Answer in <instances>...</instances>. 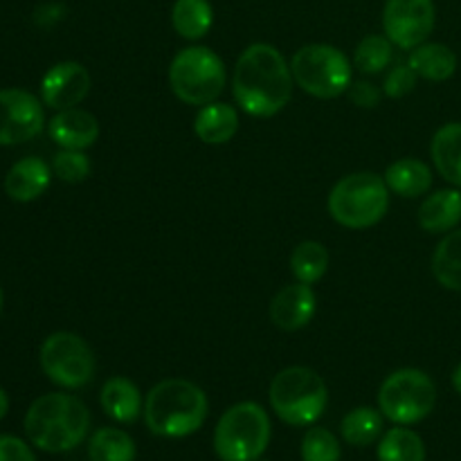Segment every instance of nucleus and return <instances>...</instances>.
I'll list each match as a JSON object with an SVG mask.
<instances>
[{
    "label": "nucleus",
    "mask_w": 461,
    "mask_h": 461,
    "mask_svg": "<svg viewBox=\"0 0 461 461\" xmlns=\"http://www.w3.org/2000/svg\"><path fill=\"white\" fill-rule=\"evenodd\" d=\"M0 461H36L30 446L12 435H0Z\"/></svg>",
    "instance_id": "473e14b6"
},
{
    "label": "nucleus",
    "mask_w": 461,
    "mask_h": 461,
    "mask_svg": "<svg viewBox=\"0 0 461 461\" xmlns=\"http://www.w3.org/2000/svg\"><path fill=\"white\" fill-rule=\"evenodd\" d=\"M214 9L210 0H176L171 9V25L183 39L198 41L212 30Z\"/></svg>",
    "instance_id": "5701e85b"
},
{
    "label": "nucleus",
    "mask_w": 461,
    "mask_h": 461,
    "mask_svg": "<svg viewBox=\"0 0 461 461\" xmlns=\"http://www.w3.org/2000/svg\"><path fill=\"white\" fill-rule=\"evenodd\" d=\"M7 410H9V396H7V392L0 387V419H5Z\"/></svg>",
    "instance_id": "f704fd0d"
},
{
    "label": "nucleus",
    "mask_w": 461,
    "mask_h": 461,
    "mask_svg": "<svg viewBox=\"0 0 461 461\" xmlns=\"http://www.w3.org/2000/svg\"><path fill=\"white\" fill-rule=\"evenodd\" d=\"M50 178H52V171H50L48 162L34 156L23 158L9 169L7 178H5V192L12 201L32 203L48 189Z\"/></svg>",
    "instance_id": "dca6fc26"
},
{
    "label": "nucleus",
    "mask_w": 461,
    "mask_h": 461,
    "mask_svg": "<svg viewBox=\"0 0 461 461\" xmlns=\"http://www.w3.org/2000/svg\"><path fill=\"white\" fill-rule=\"evenodd\" d=\"M135 441L120 428H99L88 441L90 461H135Z\"/></svg>",
    "instance_id": "393cba45"
},
{
    "label": "nucleus",
    "mask_w": 461,
    "mask_h": 461,
    "mask_svg": "<svg viewBox=\"0 0 461 461\" xmlns=\"http://www.w3.org/2000/svg\"><path fill=\"white\" fill-rule=\"evenodd\" d=\"M414 86H417V72L403 63V66L392 68L390 75L385 77V84H383V93L392 99H401L408 93H412Z\"/></svg>",
    "instance_id": "2f4dec72"
},
{
    "label": "nucleus",
    "mask_w": 461,
    "mask_h": 461,
    "mask_svg": "<svg viewBox=\"0 0 461 461\" xmlns=\"http://www.w3.org/2000/svg\"><path fill=\"white\" fill-rule=\"evenodd\" d=\"M90 93V75L81 63L61 61L41 79V99L54 111L75 108Z\"/></svg>",
    "instance_id": "ddd939ff"
},
{
    "label": "nucleus",
    "mask_w": 461,
    "mask_h": 461,
    "mask_svg": "<svg viewBox=\"0 0 461 461\" xmlns=\"http://www.w3.org/2000/svg\"><path fill=\"white\" fill-rule=\"evenodd\" d=\"M430 156L441 178L461 187V122H450L437 131L430 144Z\"/></svg>",
    "instance_id": "412c9836"
},
{
    "label": "nucleus",
    "mask_w": 461,
    "mask_h": 461,
    "mask_svg": "<svg viewBox=\"0 0 461 461\" xmlns=\"http://www.w3.org/2000/svg\"><path fill=\"white\" fill-rule=\"evenodd\" d=\"M385 183L390 192L401 198H419L430 192L432 171L430 167L417 158H401L387 167Z\"/></svg>",
    "instance_id": "aec40b11"
},
{
    "label": "nucleus",
    "mask_w": 461,
    "mask_h": 461,
    "mask_svg": "<svg viewBox=\"0 0 461 461\" xmlns=\"http://www.w3.org/2000/svg\"><path fill=\"white\" fill-rule=\"evenodd\" d=\"M270 444L268 412L255 401L225 410L214 430V453L221 461H257Z\"/></svg>",
    "instance_id": "423d86ee"
},
{
    "label": "nucleus",
    "mask_w": 461,
    "mask_h": 461,
    "mask_svg": "<svg viewBox=\"0 0 461 461\" xmlns=\"http://www.w3.org/2000/svg\"><path fill=\"white\" fill-rule=\"evenodd\" d=\"M340 441L327 428H311L302 439V461H340Z\"/></svg>",
    "instance_id": "c756f323"
},
{
    "label": "nucleus",
    "mask_w": 461,
    "mask_h": 461,
    "mask_svg": "<svg viewBox=\"0 0 461 461\" xmlns=\"http://www.w3.org/2000/svg\"><path fill=\"white\" fill-rule=\"evenodd\" d=\"M392 41L381 34H369L365 36L358 43L354 54V61L360 72L365 75H376L383 72L392 63Z\"/></svg>",
    "instance_id": "c85d7f7f"
},
{
    "label": "nucleus",
    "mask_w": 461,
    "mask_h": 461,
    "mask_svg": "<svg viewBox=\"0 0 461 461\" xmlns=\"http://www.w3.org/2000/svg\"><path fill=\"white\" fill-rule=\"evenodd\" d=\"M378 461H426V444L408 428H392L378 444Z\"/></svg>",
    "instance_id": "a878e982"
},
{
    "label": "nucleus",
    "mask_w": 461,
    "mask_h": 461,
    "mask_svg": "<svg viewBox=\"0 0 461 461\" xmlns=\"http://www.w3.org/2000/svg\"><path fill=\"white\" fill-rule=\"evenodd\" d=\"M257 461H266V459H257Z\"/></svg>",
    "instance_id": "4c0bfd02"
},
{
    "label": "nucleus",
    "mask_w": 461,
    "mask_h": 461,
    "mask_svg": "<svg viewBox=\"0 0 461 461\" xmlns=\"http://www.w3.org/2000/svg\"><path fill=\"white\" fill-rule=\"evenodd\" d=\"M52 171L59 180L63 183H84L90 176V160L84 151H75V149H63L54 156Z\"/></svg>",
    "instance_id": "7c9ffc66"
},
{
    "label": "nucleus",
    "mask_w": 461,
    "mask_h": 461,
    "mask_svg": "<svg viewBox=\"0 0 461 461\" xmlns=\"http://www.w3.org/2000/svg\"><path fill=\"white\" fill-rule=\"evenodd\" d=\"M99 403H102L104 412L117 423H135L144 412L138 385L124 376H113L104 383Z\"/></svg>",
    "instance_id": "f3484780"
},
{
    "label": "nucleus",
    "mask_w": 461,
    "mask_h": 461,
    "mask_svg": "<svg viewBox=\"0 0 461 461\" xmlns=\"http://www.w3.org/2000/svg\"><path fill=\"white\" fill-rule=\"evenodd\" d=\"M329 252L318 241H302L291 255V270L297 282L315 284L327 275Z\"/></svg>",
    "instance_id": "cd10ccee"
},
{
    "label": "nucleus",
    "mask_w": 461,
    "mask_h": 461,
    "mask_svg": "<svg viewBox=\"0 0 461 461\" xmlns=\"http://www.w3.org/2000/svg\"><path fill=\"white\" fill-rule=\"evenodd\" d=\"M0 311H3V288H0Z\"/></svg>",
    "instance_id": "e433bc0d"
},
{
    "label": "nucleus",
    "mask_w": 461,
    "mask_h": 461,
    "mask_svg": "<svg viewBox=\"0 0 461 461\" xmlns=\"http://www.w3.org/2000/svg\"><path fill=\"white\" fill-rule=\"evenodd\" d=\"M43 104L21 88L0 90V144L12 147L34 140L43 131Z\"/></svg>",
    "instance_id": "f8f14e48"
},
{
    "label": "nucleus",
    "mask_w": 461,
    "mask_h": 461,
    "mask_svg": "<svg viewBox=\"0 0 461 461\" xmlns=\"http://www.w3.org/2000/svg\"><path fill=\"white\" fill-rule=\"evenodd\" d=\"M437 387L421 369L405 367L390 374L378 390L383 417L396 426H414L435 410Z\"/></svg>",
    "instance_id": "1a4fd4ad"
},
{
    "label": "nucleus",
    "mask_w": 461,
    "mask_h": 461,
    "mask_svg": "<svg viewBox=\"0 0 461 461\" xmlns=\"http://www.w3.org/2000/svg\"><path fill=\"white\" fill-rule=\"evenodd\" d=\"M461 223V192L439 189L419 207V225L430 234H444Z\"/></svg>",
    "instance_id": "a211bd4d"
},
{
    "label": "nucleus",
    "mask_w": 461,
    "mask_h": 461,
    "mask_svg": "<svg viewBox=\"0 0 461 461\" xmlns=\"http://www.w3.org/2000/svg\"><path fill=\"white\" fill-rule=\"evenodd\" d=\"M432 273L448 291H461V230L448 232L432 255Z\"/></svg>",
    "instance_id": "b1692460"
},
{
    "label": "nucleus",
    "mask_w": 461,
    "mask_h": 461,
    "mask_svg": "<svg viewBox=\"0 0 461 461\" xmlns=\"http://www.w3.org/2000/svg\"><path fill=\"white\" fill-rule=\"evenodd\" d=\"M453 387L457 390V394H461V365H457V369L453 372Z\"/></svg>",
    "instance_id": "c9c22d12"
},
{
    "label": "nucleus",
    "mask_w": 461,
    "mask_h": 461,
    "mask_svg": "<svg viewBox=\"0 0 461 461\" xmlns=\"http://www.w3.org/2000/svg\"><path fill=\"white\" fill-rule=\"evenodd\" d=\"M293 81L291 66L275 45L252 43L234 66V102L252 117H273L291 102Z\"/></svg>",
    "instance_id": "f257e3e1"
},
{
    "label": "nucleus",
    "mask_w": 461,
    "mask_h": 461,
    "mask_svg": "<svg viewBox=\"0 0 461 461\" xmlns=\"http://www.w3.org/2000/svg\"><path fill=\"white\" fill-rule=\"evenodd\" d=\"M239 115L230 104L212 102L201 106L194 120V133L205 144H225L237 135Z\"/></svg>",
    "instance_id": "6ab92c4d"
},
{
    "label": "nucleus",
    "mask_w": 461,
    "mask_h": 461,
    "mask_svg": "<svg viewBox=\"0 0 461 461\" xmlns=\"http://www.w3.org/2000/svg\"><path fill=\"white\" fill-rule=\"evenodd\" d=\"M347 93H349L351 102L360 108H374L378 106V102H381V93H378L376 86L369 84V81H356V84L351 81Z\"/></svg>",
    "instance_id": "72a5a7b5"
},
{
    "label": "nucleus",
    "mask_w": 461,
    "mask_h": 461,
    "mask_svg": "<svg viewBox=\"0 0 461 461\" xmlns=\"http://www.w3.org/2000/svg\"><path fill=\"white\" fill-rule=\"evenodd\" d=\"M408 66L428 81H446L457 70V54L444 43H421L412 50Z\"/></svg>",
    "instance_id": "4be33fe9"
},
{
    "label": "nucleus",
    "mask_w": 461,
    "mask_h": 461,
    "mask_svg": "<svg viewBox=\"0 0 461 461\" xmlns=\"http://www.w3.org/2000/svg\"><path fill=\"white\" fill-rule=\"evenodd\" d=\"M48 133L54 142L61 149H75V151H84V149L93 147L99 138V122L93 113L81 111V108H66L59 111L57 115L50 120Z\"/></svg>",
    "instance_id": "2eb2a0df"
},
{
    "label": "nucleus",
    "mask_w": 461,
    "mask_h": 461,
    "mask_svg": "<svg viewBox=\"0 0 461 461\" xmlns=\"http://www.w3.org/2000/svg\"><path fill=\"white\" fill-rule=\"evenodd\" d=\"M90 412L77 396L52 392L30 405L25 435L43 453H68L88 437Z\"/></svg>",
    "instance_id": "f03ea898"
},
{
    "label": "nucleus",
    "mask_w": 461,
    "mask_h": 461,
    "mask_svg": "<svg viewBox=\"0 0 461 461\" xmlns=\"http://www.w3.org/2000/svg\"><path fill=\"white\" fill-rule=\"evenodd\" d=\"M318 300L309 284H291L282 288L270 302V320L282 331H300L313 320Z\"/></svg>",
    "instance_id": "4468645a"
},
{
    "label": "nucleus",
    "mask_w": 461,
    "mask_h": 461,
    "mask_svg": "<svg viewBox=\"0 0 461 461\" xmlns=\"http://www.w3.org/2000/svg\"><path fill=\"white\" fill-rule=\"evenodd\" d=\"M205 392L185 378H167L144 399V421L156 437L183 439L201 430L207 419Z\"/></svg>",
    "instance_id": "7ed1b4c3"
},
{
    "label": "nucleus",
    "mask_w": 461,
    "mask_h": 461,
    "mask_svg": "<svg viewBox=\"0 0 461 461\" xmlns=\"http://www.w3.org/2000/svg\"><path fill=\"white\" fill-rule=\"evenodd\" d=\"M228 72L214 50L192 45L180 50L169 66V86L180 102L189 106H207L216 102L225 88Z\"/></svg>",
    "instance_id": "0eeeda50"
},
{
    "label": "nucleus",
    "mask_w": 461,
    "mask_h": 461,
    "mask_svg": "<svg viewBox=\"0 0 461 461\" xmlns=\"http://www.w3.org/2000/svg\"><path fill=\"white\" fill-rule=\"evenodd\" d=\"M390 210V187L385 178L369 171L349 174L333 185L329 194V212L333 221L347 230H367Z\"/></svg>",
    "instance_id": "39448f33"
},
{
    "label": "nucleus",
    "mask_w": 461,
    "mask_h": 461,
    "mask_svg": "<svg viewBox=\"0 0 461 461\" xmlns=\"http://www.w3.org/2000/svg\"><path fill=\"white\" fill-rule=\"evenodd\" d=\"M41 367L54 385L79 390L93 381L95 356L84 338L59 331L52 333L41 347Z\"/></svg>",
    "instance_id": "9d476101"
},
{
    "label": "nucleus",
    "mask_w": 461,
    "mask_h": 461,
    "mask_svg": "<svg viewBox=\"0 0 461 461\" xmlns=\"http://www.w3.org/2000/svg\"><path fill=\"white\" fill-rule=\"evenodd\" d=\"M291 72L302 90L318 99H336L351 86V63L327 43L304 45L291 61Z\"/></svg>",
    "instance_id": "6e6552de"
},
{
    "label": "nucleus",
    "mask_w": 461,
    "mask_h": 461,
    "mask_svg": "<svg viewBox=\"0 0 461 461\" xmlns=\"http://www.w3.org/2000/svg\"><path fill=\"white\" fill-rule=\"evenodd\" d=\"M270 408L288 426H313L329 403L327 383L309 367H286L273 378L268 390Z\"/></svg>",
    "instance_id": "20e7f679"
},
{
    "label": "nucleus",
    "mask_w": 461,
    "mask_h": 461,
    "mask_svg": "<svg viewBox=\"0 0 461 461\" xmlns=\"http://www.w3.org/2000/svg\"><path fill=\"white\" fill-rule=\"evenodd\" d=\"M435 18V0H387L383 7V30L401 50H414L432 34Z\"/></svg>",
    "instance_id": "9b49d317"
},
{
    "label": "nucleus",
    "mask_w": 461,
    "mask_h": 461,
    "mask_svg": "<svg viewBox=\"0 0 461 461\" xmlns=\"http://www.w3.org/2000/svg\"><path fill=\"white\" fill-rule=\"evenodd\" d=\"M383 432V412L374 408H356L342 419L340 435L351 446H372Z\"/></svg>",
    "instance_id": "bb28decb"
}]
</instances>
